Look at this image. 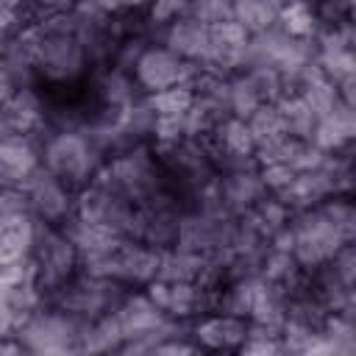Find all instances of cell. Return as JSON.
<instances>
[{"label":"cell","mask_w":356,"mask_h":356,"mask_svg":"<svg viewBox=\"0 0 356 356\" xmlns=\"http://www.w3.org/2000/svg\"><path fill=\"white\" fill-rule=\"evenodd\" d=\"M289 228H292V256L300 267H323L345 242H350L317 206L298 211L295 217H289Z\"/></svg>","instance_id":"cell-1"},{"label":"cell","mask_w":356,"mask_h":356,"mask_svg":"<svg viewBox=\"0 0 356 356\" xmlns=\"http://www.w3.org/2000/svg\"><path fill=\"white\" fill-rule=\"evenodd\" d=\"M44 170L61 178L67 186H78L100 170L97 150L89 136L75 131H61L44 145Z\"/></svg>","instance_id":"cell-2"},{"label":"cell","mask_w":356,"mask_h":356,"mask_svg":"<svg viewBox=\"0 0 356 356\" xmlns=\"http://www.w3.org/2000/svg\"><path fill=\"white\" fill-rule=\"evenodd\" d=\"M86 328V325H83ZM83 328L70 312H31L19 325V342L31 350H78Z\"/></svg>","instance_id":"cell-3"},{"label":"cell","mask_w":356,"mask_h":356,"mask_svg":"<svg viewBox=\"0 0 356 356\" xmlns=\"http://www.w3.org/2000/svg\"><path fill=\"white\" fill-rule=\"evenodd\" d=\"M42 28V25H39ZM86 64V50L75 31H44L36 44V72L50 81H72Z\"/></svg>","instance_id":"cell-4"},{"label":"cell","mask_w":356,"mask_h":356,"mask_svg":"<svg viewBox=\"0 0 356 356\" xmlns=\"http://www.w3.org/2000/svg\"><path fill=\"white\" fill-rule=\"evenodd\" d=\"M31 259L36 264V284L39 286H61L75 267L78 250L72 248V242L67 239L64 231H53V228L42 231L36 225Z\"/></svg>","instance_id":"cell-5"},{"label":"cell","mask_w":356,"mask_h":356,"mask_svg":"<svg viewBox=\"0 0 356 356\" xmlns=\"http://www.w3.org/2000/svg\"><path fill=\"white\" fill-rule=\"evenodd\" d=\"M197 61H184L170 47H145L134 61L136 83L147 92H159L175 83H192Z\"/></svg>","instance_id":"cell-6"},{"label":"cell","mask_w":356,"mask_h":356,"mask_svg":"<svg viewBox=\"0 0 356 356\" xmlns=\"http://www.w3.org/2000/svg\"><path fill=\"white\" fill-rule=\"evenodd\" d=\"M25 192V200H28V209L42 217L47 225H56V222H64L72 211V195H70V186L56 178L53 172L47 170H36L33 175H28V181L19 186Z\"/></svg>","instance_id":"cell-7"},{"label":"cell","mask_w":356,"mask_h":356,"mask_svg":"<svg viewBox=\"0 0 356 356\" xmlns=\"http://www.w3.org/2000/svg\"><path fill=\"white\" fill-rule=\"evenodd\" d=\"M248 42H250V33L236 19L209 25V56H206V61L211 67L222 70V72L239 70V67H245Z\"/></svg>","instance_id":"cell-8"},{"label":"cell","mask_w":356,"mask_h":356,"mask_svg":"<svg viewBox=\"0 0 356 356\" xmlns=\"http://www.w3.org/2000/svg\"><path fill=\"white\" fill-rule=\"evenodd\" d=\"M120 328H122V339H150L153 334H159V328L167 323V314L147 298V295H134L125 298L117 309H114ZM150 345L156 348V342L150 339Z\"/></svg>","instance_id":"cell-9"},{"label":"cell","mask_w":356,"mask_h":356,"mask_svg":"<svg viewBox=\"0 0 356 356\" xmlns=\"http://www.w3.org/2000/svg\"><path fill=\"white\" fill-rule=\"evenodd\" d=\"M39 170V153L28 134H6L0 136V175L6 186H22L28 175Z\"/></svg>","instance_id":"cell-10"},{"label":"cell","mask_w":356,"mask_h":356,"mask_svg":"<svg viewBox=\"0 0 356 356\" xmlns=\"http://www.w3.org/2000/svg\"><path fill=\"white\" fill-rule=\"evenodd\" d=\"M164 47H170L184 61H206V56H209V25L197 22L195 17L181 14L172 22H167Z\"/></svg>","instance_id":"cell-11"},{"label":"cell","mask_w":356,"mask_h":356,"mask_svg":"<svg viewBox=\"0 0 356 356\" xmlns=\"http://www.w3.org/2000/svg\"><path fill=\"white\" fill-rule=\"evenodd\" d=\"M220 181V195H222V206L225 211H248L256 200L264 197V184L259 178V167H245V170H231L225 172Z\"/></svg>","instance_id":"cell-12"},{"label":"cell","mask_w":356,"mask_h":356,"mask_svg":"<svg viewBox=\"0 0 356 356\" xmlns=\"http://www.w3.org/2000/svg\"><path fill=\"white\" fill-rule=\"evenodd\" d=\"M33 239H36V220L25 209L0 214V261L31 256Z\"/></svg>","instance_id":"cell-13"},{"label":"cell","mask_w":356,"mask_h":356,"mask_svg":"<svg viewBox=\"0 0 356 356\" xmlns=\"http://www.w3.org/2000/svg\"><path fill=\"white\" fill-rule=\"evenodd\" d=\"M353 131H356V120H353V106L350 103H337L331 114L320 117L314 122V131L309 136V142H314L320 150L325 153H339L350 139H353Z\"/></svg>","instance_id":"cell-14"},{"label":"cell","mask_w":356,"mask_h":356,"mask_svg":"<svg viewBox=\"0 0 356 356\" xmlns=\"http://www.w3.org/2000/svg\"><path fill=\"white\" fill-rule=\"evenodd\" d=\"M328 195H334V181L328 175L325 167L320 170H309V172H298L292 178V184L278 192V197L286 203V209L292 211H303V209H312L317 206L320 200H325Z\"/></svg>","instance_id":"cell-15"},{"label":"cell","mask_w":356,"mask_h":356,"mask_svg":"<svg viewBox=\"0 0 356 356\" xmlns=\"http://www.w3.org/2000/svg\"><path fill=\"white\" fill-rule=\"evenodd\" d=\"M197 342L206 345V348H214V350H231V348H239L242 339L248 337V323L245 317H236V314H214L209 320H203L197 328Z\"/></svg>","instance_id":"cell-16"},{"label":"cell","mask_w":356,"mask_h":356,"mask_svg":"<svg viewBox=\"0 0 356 356\" xmlns=\"http://www.w3.org/2000/svg\"><path fill=\"white\" fill-rule=\"evenodd\" d=\"M3 117L8 122V131L14 134H31L42 125L44 120V111H42V103L39 97L31 92V86H19L3 106Z\"/></svg>","instance_id":"cell-17"},{"label":"cell","mask_w":356,"mask_h":356,"mask_svg":"<svg viewBox=\"0 0 356 356\" xmlns=\"http://www.w3.org/2000/svg\"><path fill=\"white\" fill-rule=\"evenodd\" d=\"M206 273V253L184 250V248H167L159 256V273L161 281H200Z\"/></svg>","instance_id":"cell-18"},{"label":"cell","mask_w":356,"mask_h":356,"mask_svg":"<svg viewBox=\"0 0 356 356\" xmlns=\"http://www.w3.org/2000/svg\"><path fill=\"white\" fill-rule=\"evenodd\" d=\"M275 108L284 120V128H286V136L292 139H309L312 131H314V111L309 108V103L298 95V92H289V95H281L275 100Z\"/></svg>","instance_id":"cell-19"},{"label":"cell","mask_w":356,"mask_h":356,"mask_svg":"<svg viewBox=\"0 0 356 356\" xmlns=\"http://www.w3.org/2000/svg\"><path fill=\"white\" fill-rule=\"evenodd\" d=\"M245 122H248V131L253 136V147L256 150L270 147V145L286 139V128H284V120H281L275 103H261Z\"/></svg>","instance_id":"cell-20"},{"label":"cell","mask_w":356,"mask_h":356,"mask_svg":"<svg viewBox=\"0 0 356 356\" xmlns=\"http://www.w3.org/2000/svg\"><path fill=\"white\" fill-rule=\"evenodd\" d=\"M286 0H234V19L248 31V33H259L267 31L270 25H275L278 8Z\"/></svg>","instance_id":"cell-21"},{"label":"cell","mask_w":356,"mask_h":356,"mask_svg":"<svg viewBox=\"0 0 356 356\" xmlns=\"http://www.w3.org/2000/svg\"><path fill=\"white\" fill-rule=\"evenodd\" d=\"M275 22L284 33L298 39H312V33L317 31V14L312 8V0H286L278 8Z\"/></svg>","instance_id":"cell-22"},{"label":"cell","mask_w":356,"mask_h":356,"mask_svg":"<svg viewBox=\"0 0 356 356\" xmlns=\"http://www.w3.org/2000/svg\"><path fill=\"white\" fill-rule=\"evenodd\" d=\"M261 92L256 86V81L250 78V72H239L236 78H228V111L239 120H248L259 106H261Z\"/></svg>","instance_id":"cell-23"},{"label":"cell","mask_w":356,"mask_h":356,"mask_svg":"<svg viewBox=\"0 0 356 356\" xmlns=\"http://www.w3.org/2000/svg\"><path fill=\"white\" fill-rule=\"evenodd\" d=\"M195 92L189 83H175L159 92H150V97L145 100L150 106L153 114H186V108L192 106Z\"/></svg>","instance_id":"cell-24"},{"label":"cell","mask_w":356,"mask_h":356,"mask_svg":"<svg viewBox=\"0 0 356 356\" xmlns=\"http://www.w3.org/2000/svg\"><path fill=\"white\" fill-rule=\"evenodd\" d=\"M100 97L106 103V108H128L134 103V83L125 75V70H108L100 78Z\"/></svg>","instance_id":"cell-25"},{"label":"cell","mask_w":356,"mask_h":356,"mask_svg":"<svg viewBox=\"0 0 356 356\" xmlns=\"http://www.w3.org/2000/svg\"><path fill=\"white\" fill-rule=\"evenodd\" d=\"M184 14L195 17L203 25H217L234 19V0H189Z\"/></svg>","instance_id":"cell-26"},{"label":"cell","mask_w":356,"mask_h":356,"mask_svg":"<svg viewBox=\"0 0 356 356\" xmlns=\"http://www.w3.org/2000/svg\"><path fill=\"white\" fill-rule=\"evenodd\" d=\"M153 136L159 147H172L186 139V122L184 114H156L153 120Z\"/></svg>","instance_id":"cell-27"},{"label":"cell","mask_w":356,"mask_h":356,"mask_svg":"<svg viewBox=\"0 0 356 356\" xmlns=\"http://www.w3.org/2000/svg\"><path fill=\"white\" fill-rule=\"evenodd\" d=\"M298 172L286 164V161H267V164H259V178H261V184H264V189H270V192H284L289 184H292V178H295Z\"/></svg>","instance_id":"cell-28"},{"label":"cell","mask_w":356,"mask_h":356,"mask_svg":"<svg viewBox=\"0 0 356 356\" xmlns=\"http://www.w3.org/2000/svg\"><path fill=\"white\" fill-rule=\"evenodd\" d=\"M189 0H150V19L153 22H172L186 11Z\"/></svg>","instance_id":"cell-29"},{"label":"cell","mask_w":356,"mask_h":356,"mask_svg":"<svg viewBox=\"0 0 356 356\" xmlns=\"http://www.w3.org/2000/svg\"><path fill=\"white\" fill-rule=\"evenodd\" d=\"M11 331H17V317H14V312L0 300V339L11 337Z\"/></svg>","instance_id":"cell-30"},{"label":"cell","mask_w":356,"mask_h":356,"mask_svg":"<svg viewBox=\"0 0 356 356\" xmlns=\"http://www.w3.org/2000/svg\"><path fill=\"white\" fill-rule=\"evenodd\" d=\"M100 11H106V14H114V11H120L122 8V0H92Z\"/></svg>","instance_id":"cell-31"},{"label":"cell","mask_w":356,"mask_h":356,"mask_svg":"<svg viewBox=\"0 0 356 356\" xmlns=\"http://www.w3.org/2000/svg\"><path fill=\"white\" fill-rule=\"evenodd\" d=\"M145 3H150V0H122V8H142Z\"/></svg>","instance_id":"cell-32"}]
</instances>
